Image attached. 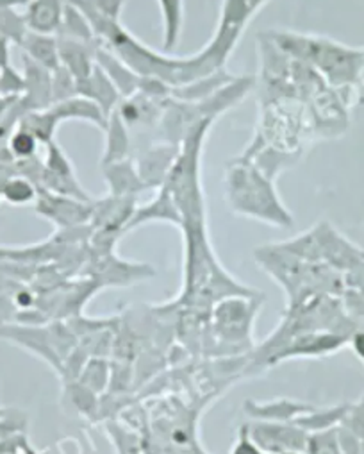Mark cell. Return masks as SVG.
Masks as SVG:
<instances>
[{
  "instance_id": "1",
  "label": "cell",
  "mask_w": 364,
  "mask_h": 454,
  "mask_svg": "<svg viewBox=\"0 0 364 454\" xmlns=\"http://www.w3.org/2000/svg\"><path fill=\"white\" fill-rule=\"evenodd\" d=\"M181 231L184 237V286L175 301L181 309L209 315L211 308L225 297L258 295L221 267L209 240L205 216L184 218Z\"/></svg>"
},
{
  "instance_id": "2",
  "label": "cell",
  "mask_w": 364,
  "mask_h": 454,
  "mask_svg": "<svg viewBox=\"0 0 364 454\" xmlns=\"http://www.w3.org/2000/svg\"><path fill=\"white\" fill-rule=\"evenodd\" d=\"M272 42L286 54L307 63L350 107L360 98L364 82V49H350L329 38L274 35Z\"/></svg>"
},
{
  "instance_id": "3",
  "label": "cell",
  "mask_w": 364,
  "mask_h": 454,
  "mask_svg": "<svg viewBox=\"0 0 364 454\" xmlns=\"http://www.w3.org/2000/svg\"><path fill=\"white\" fill-rule=\"evenodd\" d=\"M263 295H232L218 301L202 331L200 351L209 358H230L254 351L252 331Z\"/></svg>"
},
{
  "instance_id": "4",
  "label": "cell",
  "mask_w": 364,
  "mask_h": 454,
  "mask_svg": "<svg viewBox=\"0 0 364 454\" xmlns=\"http://www.w3.org/2000/svg\"><path fill=\"white\" fill-rule=\"evenodd\" d=\"M225 199L236 215L274 227L293 225V216L283 204L274 179L254 163L237 158L225 176Z\"/></svg>"
},
{
  "instance_id": "5",
  "label": "cell",
  "mask_w": 364,
  "mask_h": 454,
  "mask_svg": "<svg viewBox=\"0 0 364 454\" xmlns=\"http://www.w3.org/2000/svg\"><path fill=\"white\" fill-rule=\"evenodd\" d=\"M346 344H348V338L336 331L321 329V331L302 333L293 336L283 349H279L272 356V360L268 362V367L277 365L281 362L295 360V358H325L341 351Z\"/></svg>"
},
{
  "instance_id": "6",
  "label": "cell",
  "mask_w": 364,
  "mask_h": 454,
  "mask_svg": "<svg viewBox=\"0 0 364 454\" xmlns=\"http://www.w3.org/2000/svg\"><path fill=\"white\" fill-rule=\"evenodd\" d=\"M36 211L38 215L50 220L59 231H63L72 230V227L89 225L93 200H79L74 197L40 190L36 199Z\"/></svg>"
},
{
  "instance_id": "7",
  "label": "cell",
  "mask_w": 364,
  "mask_h": 454,
  "mask_svg": "<svg viewBox=\"0 0 364 454\" xmlns=\"http://www.w3.org/2000/svg\"><path fill=\"white\" fill-rule=\"evenodd\" d=\"M249 431L267 454H281L284 450L304 452L307 442V433L302 431L295 422L254 420L249 424Z\"/></svg>"
},
{
  "instance_id": "8",
  "label": "cell",
  "mask_w": 364,
  "mask_h": 454,
  "mask_svg": "<svg viewBox=\"0 0 364 454\" xmlns=\"http://www.w3.org/2000/svg\"><path fill=\"white\" fill-rule=\"evenodd\" d=\"M313 404L304 401H295L290 397H277L272 401H245L243 411L252 420L261 422H295L300 415L307 413Z\"/></svg>"
},
{
  "instance_id": "9",
  "label": "cell",
  "mask_w": 364,
  "mask_h": 454,
  "mask_svg": "<svg viewBox=\"0 0 364 454\" xmlns=\"http://www.w3.org/2000/svg\"><path fill=\"white\" fill-rule=\"evenodd\" d=\"M149 222H170L177 227H181V213L172 199V195L167 192V188H159L158 195L145 206H140L135 209L126 231L136 230V227L149 223Z\"/></svg>"
},
{
  "instance_id": "10",
  "label": "cell",
  "mask_w": 364,
  "mask_h": 454,
  "mask_svg": "<svg viewBox=\"0 0 364 454\" xmlns=\"http://www.w3.org/2000/svg\"><path fill=\"white\" fill-rule=\"evenodd\" d=\"M61 0H31L24 22L31 33L47 36L61 27Z\"/></svg>"
},
{
  "instance_id": "11",
  "label": "cell",
  "mask_w": 364,
  "mask_h": 454,
  "mask_svg": "<svg viewBox=\"0 0 364 454\" xmlns=\"http://www.w3.org/2000/svg\"><path fill=\"white\" fill-rule=\"evenodd\" d=\"M346 410H348V404H336V406H327V408L313 406L307 413L300 415L295 420V424L307 434L336 429L337 426L343 424Z\"/></svg>"
},
{
  "instance_id": "12",
  "label": "cell",
  "mask_w": 364,
  "mask_h": 454,
  "mask_svg": "<svg viewBox=\"0 0 364 454\" xmlns=\"http://www.w3.org/2000/svg\"><path fill=\"white\" fill-rule=\"evenodd\" d=\"M111 372H112V365L105 358L89 356L82 372L79 374V378L75 381H79L81 385L89 388L93 394L102 395L105 390H109Z\"/></svg>"
},
{
  "instance_id": "13",
  "label": "cell",
  "mask_w": 364,
  "mask_h": 454,
  "mask_svg": "<svg viewBox=\"0 0 364 454\" xmlns=\"http://www.w3.org/2000/svg\"><path fill=\"white\" fill-rule=\"evenodd\" d=\"M38 195H40V188L36 186V183H33V179L26 176H12L3 184V188H0V199L15 206L36 202Z\"/></svg>"
},
{
  "instance_id": "14",
  "label": "cell",
  "mask_w": 364,
  "mask_h": 454,
  "mask_svg": "<svg viewBox=\"0 0 364 454\" xmlns=\"http://www.w3.org/2000/svg\"><path fill=\"white\" fill-rule=\"evenodd\" d=\"M165 26V49L170 51L177 45L182 26V0H159Z\"/></svg>"
},
{
  "instance_id": "15",
  "label": "cell",
  "mask_w": 364,
  "mask_h": 454,
  "mask_svg": "<svg viewBox=\"0 0 364 454\" xmlns=\"http://www.w3.org/2000/svg\"><path fill=\"white\" fill-rule=\"evenodd\" d=\"M304 454H343L337 440V427L307 434Z\"/></svg>"
},
{
  "instance_id": "16",
  "label": "cell",
  "mask_w": 364,
  "mask_h": 454,
  "mask_svg": "<svg viewBox=\"0 0 364 454\" xmlns=\"http://www.w3.org/2000/svg\"><path fill=\"white\" fill-rule=\"evenodd\" d=\"M341 426L348 427L353 434H357L364 442V394L357 403L348 404V410Z\"/></svg>"
},
{
  "instance_id": "17",
  "label": "cell",
  "mask_w": 364,
  "mask_h": 454,
  "mask_svg": "<svg viewBox=\"0 0 364 454\" xmlns=\"http://www.w3.org/2000/svg\"><path fill=\"white\" fill-rule=\"evenodd\" d=\"M230 454H267L259 443L252 438L249 431V424H243L237 431V438L230 447Z\"/></svg>"
},
{
  "instance_id": "18",
  "label": "cell",
  "mask_w": 364,
  "mask_h": 454,
  "mask_svg": "<svg viewBox=\"0 0 364 454\" xmlns=\"http://www.w3.org/2000/svg\"><path fill=\"white\" fill-rule=\"evenodd\" d=\"M337 440L343 454H362L364 450V442L345 426H337Z\"/></svg>"
},
{
  "instance_id": "19",
  "label": "cell",
  "mask_w": 364,
  "mask_h": 454,
  "mask_svg": "<svg viewBox=\"0 0 364 454\" xmlns=\"http://www.w3.org/2000/svg\"><path fill=\"white\" fill-rule=\"evenodd\" d=\"M348 346L352 348L353 355L364 364V327H357V329L350 334Z\"/></svg>"
},
{
  "instance_id": "20",
  "label": "cell",
  "mask_w": 364,
  "mask_h": 454,
  "mask_svg": "<svg viewBox=\"0 0 364 454\" xmlns=\"http://www.w3.org/2000/svg\"><path fill=\"white\" fill-rule=\"evenodd\" d=\"M10 260V247H0V265Z\"/></svg>"
},
{
  "instance_id": "21",
  "label": "cell",
  "mask_w": 364,
  "mask_h": 454,
  "mask_svg": "<svg viewBox=\"0 0 364 454\" xmlns=\"http://www.w3.org/2000/svg\"><path fill=\"white\" fill-rule=\"evenodd\" d=\"M281 454H304L302 450H284V452H281Z\"/></svg>"
},
{
  "instance_id": "22",
  "label": "cell",
  "mask_w": 364,
  "mask_h": 454,
  "mask_svg": "<svg viewBox=\"0 0 364 454\" xmlns=\"http://www.w3.org/2000/svg\"><path fill=\"white\" fill-rule=\"evenodd\" d=\"M362 454H364V450H362Z\"/></svg>"
},
{
  "instance_id": "23",
  "label": "cell",
  "mask_w": 364,
  "mask_h": 454,
  "mask_svg": "<svg viewBox=\"0 0 364 454\" xmlns=\"http://www.w3.org/2000/svg\"><path fill=\"white\" fill-rule=\"evenodd\" d=\"M121 454H124V452H121Z\"/></svg>"
}]
</instances>
